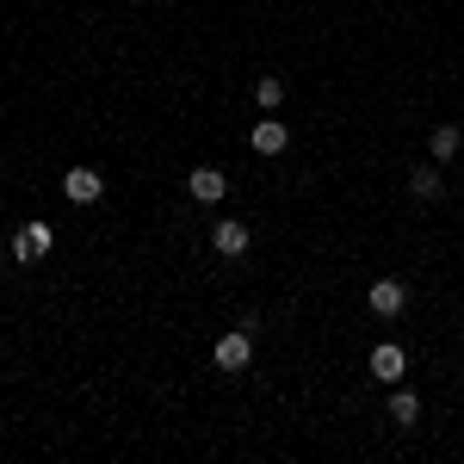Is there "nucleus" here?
Masks as SVG:
<instances>
[{
    "mask_svg": "<svg viewBox=\"0 0 464 464\" xmlns=\"http://www.w3.org/2000/svg\"><path fill=\"white\" fill-rule=\"evenodd\" d=\"M254 365V328H236L217 341V372H248Z\"/></svg>",
    "mask_w": 464,
    "mask_h": 464,
    "instance_id": "f257e3e1",
    "label": "nucleus"
},
{
    "mask_svg": "<svg viewBox=\"0 0 464 464\" xmlns=\"http://www.w3.org/2000/svg\"><path fill=\"white\" fill-rule=\"evenodd\" d=\"M56 248V236H50V223H25L19 236H13V260L25 266V260H44V254Z\"/></svg>",
    "mask_w": 464,
    "mask_h": 464,
    "instance_id": "f03ea898",
    "label": "nucleus"
},
{
    "mask_svg": "<svg viewBox=\"0 0 464 464\" xmlns=\"http://www.w3.org/2000/svg\"><path fill=\"white\" fill-rule=\"evenodd\" d=\"M248 143H254V155H285V143H291L285 118H273V111H266V118L248 130Z\"/></svg>",
    "mask_w": 464,
    "mask_h": 464,
    "instance_id": "7ed1b4c3",
    "label": "nucleus"
},
{
    "mask_svg": "<svg viewBox=\"0 0 464 464\" xmlns=\"http://www.w3.org/2000/svg\"><path fill=\"white\" fill-rule=\"evenodd\" d=\"M63 192H69V205H100L106 179L93 174V168H69V174H63Z\"/></svg>",
    "mask_w": 464,
    "mask_h": 464,
    "instance_id": "20e7f679",
    "label": "nucleus"
},
{
    "mask_svg": "<svg viewBox=\"0 0 464 464\" xmlns=\"http://www.w3.org/2000/svg\"><path fill=\"white\" fill-rule=\"evenodd\" d=\"M211 248L223 254V260L248 254V223H236V217H217V229H211Z\"/></svg>",
    "mask_w": 464,
    "mask_h": 464,
    "instance_id": "39448f33",
    "label": "nucleus"
},
{
    "mask_svg": "<svg viewBox=\"0 0 464 464\" xmlns=\"http://www.w3.org/2000/svg\"><path fill=\"white\" fill-rule=\"evenodd\" d=\"M365 304H372V316H402L409 310V291L396 285V279H378V285L365 291Z\"/></svg>",
    "mask_w": 464,
    "mask_h": 464,
    "instance_id": "423d86ee",
    "label": "nucleus"
},
{
    "mask_svg": "<svg viewBox=\"0 0 464 464\" xmlns=\"http://www.w3.org/2000/svg\"><path fill=\"white\" fill-rule=\"evenodd\" d=\"M402 372H409V353H402L396 341H384V347H372V378H378V384H396Z\"/></svg>",
    "mask_w": 464,
    "mask_h": 464,
    "instance_id": "0eeeda50",
    "label": "nucleus"
},
{
    "mask_svg": "<svg viewBox=\"0 0 464 464\" xmlns=\"http://www.w3.org/2000/svg\"><path fill=\"white\" fill-rule=\"evenodd\" d=\"M186 186H192V198H198V205H217V198L229 192L223 168H192V179H186Z\"/></svg>",
    "mask_w": 464,
    "mask_h": 464,
    "instance_id": "6e6552de",
    "label": "nucleus"
},
{
    "mask_svg": "<svg viewBox=\"0 0 464 464\" xmlns=\"http://www.w3.org/2000/svg\"><path fill=\"white\" fill-rule=\"evenodd\" d=\"M254 106L279 111V106H285V81H279V74H260V81H254Z\"/></svg>",
    "mask_w": 464,
    "mask_h": 464,
    "instance_id": "1a4fd4ad",
    "label": "nucleus"
},
{
    "mask_svg": "<svg viewBox=\"0 0 464 464\" xmlns=\"http://www.w3.org/2000/svg\"><path fill=\"white\" fill-rule=\"evenodd\" d=\"M428 149H433V161H452V155L464 149V130L459 124H440V130L428 137Z\"/></svg>",
    "mask_w": 464,
    "mask_h": 464,
    "instance_id": "9d476101",
    "label": "nucleus"
},
{
    "mask_svg": "<svg viewBox=\"0 0 464 464\" xmlns=\"http://www.w3.org/2000/svg\"><path fill=\"white\" fill-rule=\"evenodd\" d=\"M391 421H396V428H415V421H421V402H415V391H396V396H391Z\"/></svg>",
    "mask_w": 464,
    "mask_h": 464,
    "instance_id": "9b49d317",
    "label": "nucleus"
},
{
    "mask_svg": "<svg viewBox=\"0 0 464 464\" xmlns=\"http://www.w3.org/2000/svg\"><path fill=\"white\" fill-rule=\"evenodd\" d=\"M440 186H446L440 168H415V174H409V192H415V198H440Z\"/></svg>",
    "mask_w": 464,
    "mask_h": 464,
    "instance_id": "f8f14e48",
    "label": "nucleus"
}]
</instances>
